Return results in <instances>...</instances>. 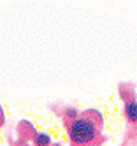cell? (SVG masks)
<instances>
[{
	"mask_svg": "<svg viewBox=\"0 0 137 146\" xmlns=\"http://www.w3.org/2000/svg\"><path fill=\"white\" fill-rule=\"evenodd\" d=\"M102 114L95 109L79 113L69 123L70 146H99L102 143Z\"/></svg>",
	"mask_w": 137,
	"mask_h": 146,
	"instance_id": "obj_1",
	"label": "cell"
},
{
	"mask_svg": "<svg viewBox=\"0 0 137 146\" xmlns=\"http://www.w3.org/2000/svg\"><path fill=\"white\" fill-rule=\"evenodd\" d=\"M125 116L132 125H137V102L135 100L125 102Z\"/></svg>",
	"mask_w": 137,
	"mask_h": 146,
	"instance_id": "obj_2",
	"label": "cell"
},
{
	"mask_svg": "<svg viewBox=\"0 0 137 146\" xmlns=\"http://www.w3.org/2000/svg\"><path fill=\"white\" fill-rule=\"evenodd\" d=\"M34 144L35 146H51V137L44 132H39L34 137Z\"/></svg>",
	"mask_w": 137,
	"mask_h": 146,
	"instance_id": "obj_3",
	"label": "cell"
},
{
	"mask_svg": "<svg viewBox=\"0 0 137 146\" xmlns=\"http://www.w3.org/2000/svg\"><path fill=\"white\" fill-rule=\"evenodd\" d=\"M4 123H5V113H4V108H2V104H0V129L4 127Z\"/></svg>",
	"mask_w": 137,
	"mask_h": 146,
	"instance_id": "obj_4",
	"label": "cell"
},
{
	"mask_svg": "<svg viewBox=\"0 0 137 146\" xmlns=\"http://www.w3.org/2000/svg\"><path fill=\"white\" fill-rule=\"evenodd\" d=\"M16 146H28V144H25V143H18Z\"/></svg>",
	"mask_w": 137,
	"mask_h": 146,
	"instance_id": "obj_5",
	"label": "cell"
},
{
	"mask_svg": "<svg viewBox=\"0 0 137 146\" xmlns=\"http://www.w3.org/2000/svg\"><path fill=\"white\" fill-rule=\"evenodd\" d=\"M55 146H60V144H55Z\"/></svg>",
	"mask_w": 137,
	"mask_h": 146,
	"instance_id": "obj_6",
	"label": "cell"
}]
</instances>
